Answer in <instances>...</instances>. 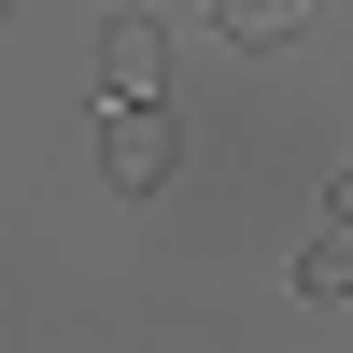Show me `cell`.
Returning <instances> with one entry per match:
<instances>
[{"mask_svg":"<svg viewBox=\"0 0 353 353\" xmlns=\"http://www.w3.org/2000/svg\"><path fill=\"white\" fill-rule=\"evenodd\" d=\"M297 297H353V226H325V241L297 254Z\"/></svg>","mask_w":353,"mask_h":353,"instance_id":"4","label":"cell"},{"mask_svg":"<svg viewBox=\"0 0 353 353\" xmlns=\"http://www.w3.org/2000/svg\"><path fill=\"white\" fill-rule=\"evenodd\" d=\"M156 71H170L156 14H113V28H99V85H113V99H156Z\"/></svg>","mask_w":353,"mask_h":353,"instance_id":"2","label":"cell"},{"mask_svg":"<svg viewBox=\"0 0 353 353\" xmlns=\"http://www.w3.org/2000/svg\"><path fill=\"white\" fill-rule=\"evenodd\" d=\"M311 28V0H212V43L226 57H269V43H297Z\"/></svg>","mask_w":353,"mask_h":353,"instance_id":"3","label":"cell"},{"mask_svg":"<svg viewBox=\"0 0 353 353\" xmlns=\"http://www.w3.org/2000/svg\"><path fill=\"white\" fill-rule=\"evenodd\" d=\"M99 170H113L128 198H156L170 170H184V128H170L156 99H113V128H99Z\"/></svg>","mask_w":353,"mask_h":353,"instance_id":"1","label":"cell"}]
</instances>
